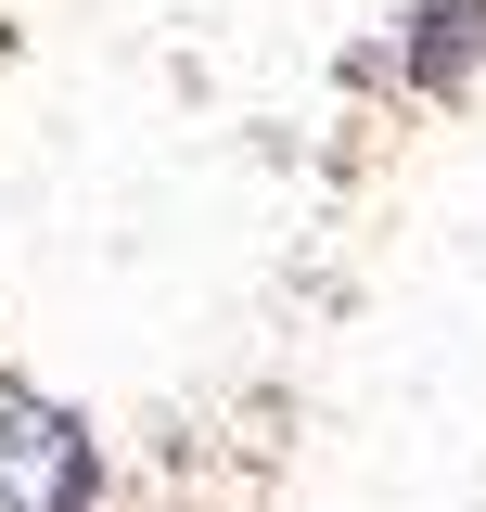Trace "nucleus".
Listing matches in <instances>:
<instances>
[{
    "label": "nucleus",
    "instance_id": "nucleus-2",
    "mask_svg": "<svg viewBox=\"0 0 486 512\" xmlns=\"http://www.w3.org/2000/svg\"><path fill=\"white\" fill-rule=\"evenodd\" d=\"M474 26H486V0H461V13L435 0V13H423V90H435V77H448L461 52H474Z\"/></svg>",
    "mask_w": 486,
    "mask_h": 512
},
{
    "label": "nucleus",
    "instance_id": "nucleus-1",
    "mask_svg": "<svg viewBox=\"0 0 486 512\" xmlns=\"http://www.w3.org/2000/svg\"><path fill=\"white\" fill-rule=\"evenodd\" d=\"M0 512H103V436L90 410L0 359Z\"/></svg>",
    "mask_w": 486,
    "mask_h": 512
}]
</instances>
